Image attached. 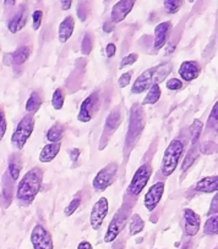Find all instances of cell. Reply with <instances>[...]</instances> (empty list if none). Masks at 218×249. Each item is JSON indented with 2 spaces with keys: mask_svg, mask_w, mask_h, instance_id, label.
<instances>
[{
  "mask_svg": "<svg viewBox=\"0 0 218 249\" xmlns=\"http://www.w3.org/2000/svg\"><path fill=\"white\" fill-rule=\"evenodd\" d=\"M31 54H32V47L31 45H21L11 54V61H13L14 65L20 66L30 59Z\"/></svg>",
  "mask_w": 218,
  "mask_h": 249,
  "instance_id": "22",
  "label": "cell"
},
{
  "mask_svg": "<svg viewBox=\"0 0 218 249\" xmlns=\"http://www.w3.org/2000/svg\"><path fill=\"white\" fill-rule=\"evenodd\" d=\"M35 116L32 114H27L19 121L13 136H11V144L15 149L22 150L27 141L32 136L35 131Z\"/></svg>",
  "mask_w": 218,
  "mask_h": 249,
  "instance_id": "4",
  "label": "cell"
},
{
  "mask_svg": "<svg viewBox=\"0 0 218 249\" xmlns=\"http://www.w3.org/2000/svg\"><path fill=\"white\" fill-rule=\"evenodd\" d=\"M42 103H43L42 95H40V93L38 92V90H33V92H31L30 97H28L27 102H26V105H25L26 112L32 115L36 114V112L40 109V107H42Z\"/></svg>",
  "mask_w": 218,
  "mask_h": 249,
  "instance_id": "24",
  "label": "cell"
},
{
  "mask_svg": "<svg viewBox=\"0 0 218 249\" xmlns=\"http://www.w3.org/2000/svg\"><path fill=\"white\" fill-rule=\"evenodd\" d=\"M143 127H145L143 110L142 107H138V104H135L133 107V109H131L130 124H129L128 135H126V147L128 145H133L139 140Z\"/></svg>",
  "mask_w": 218,
  "mask_h": 249,
  "instance_id": "7",
  "label": "cell"
},
{
  "mask_svg": "<svg viewBox=\"0 0 218 249\" xmlns=\"http://www.w3.org/2000/svg\"><path fill=\"white\" fill-rule=\"evenodd\" d=\"M201 130H202V122L198 121V120H196V121L194 122L193 126H191V136H193V143H195V140L198 141V136H200Z\"/></svg>",
  "mask_w": 218,
  "mask_h": 249,
  "instance_id": "41",
  "label": "cell"
},
{
  "mask_svg": "<svg viewBox=\"0 0 218 249\" xmlns=\"http://www.w3.org/2000/svg\"><path fill=\"white\" fill-rule=\"evenodd\" d=\"M126 213H128V210L124 209H120L118 213H116V215L113 216L112 221L108 225L107 231H105V243H112V242H114L118 238L120 232L123 231L124 227H125L126 221H128V214H126Z\"/></svg>",
  "mask_w": 218,
  "mask_h": 249,
  "instance_id": "9",
  "label": "cell"
},
{
  "mask_svg": "<svg viewBox=\"0 0 218 249\" xmlns=\"http://www.w3.org/2000/svg\"><path fill=\"white\" fill-rule=\"evenodd\" d=\"M65 103V92L63 88H57L52 95V107L54 110H61Z\"/></svg>",
  "mask_w": 218,
  "mask_h": 249,
  "instance_id": "29",
  "label": "cell"
},
{
  "mask_svg": "<svg viewBox=\"0 0 218 249\" xmlns=\"http://www.w3.org/2000/svg\"><path fill=\"white\" fill-rule=\"evenodd\" d=\"M193 148H191L190 150H189L188 155H186L185 160H184V165H183V171H185L188 167H190L191 165H193V162L195 161L196 158H198V147H196L195 143H193Z\"/></svg>",
  "mask_w": 218,
  "mask_h": 249,
  "instance_id": "33",
  "label": "cell"
},
{
  "mask_svg": "<svg viewBox=\"0 0 218 249\" xmlns=\"http://www.w3.org/2000/svg\"><path fill=\"white\" fill-rule=\"evenodd\" d=\"M104 1H108V0H104Z\"/></svg>",
  "mask_w": 218,
  "mask_h": 249,
  "instance_id": "50",
  "label": "cell"
},
{
  "mask_svg": "<svg viewBox=\"0 0 218 249\" xmlns=\"http://www.w3.org/2000/svg\"><path fill=\"white\" fill-rule=\"evenodd\" d=\"M151 175H152V166L150 164L141 165L136 170L135 174H134L133 178H131L130 183H129L126 193H129V196L134 198L139 197L140 193L143 191V188L146 187V184L150 181Z\"/></svg>",
  "mask_w": 218,
  "mask_h": 249,
  "instance_id": "6",
  "label": "cell"
},
{
  "mask_svg": "<svg viewBox=\"0 0 218 249\" xmlns=\"http://www.w3.org/2000/svg\"><path fill=\"white\" fill-rule=\"evenodd\" d=\"M145 229V221L142 217L139 214H134L130 217V222H129V234L130 236H136V234L141 233Z\"/></svg>",
  "mask_w": 218,
  "mask_h": 249,
  "instance_id": "26",
  "label": "cell"
},
{
  "mask_svg": "<svg viewBox=\"0 0 218 249\" xmlns=\"http://www.w3.org/2000/svg\"><path fill=\"white\" fill-rule=\"evenodd\" d=\"M216 132H217V135H218V127H217V130H216Z\"/></svg>",
  "mask_w": 218,
  "mask_h": 249,
  "instance_id": "49",
  "label": "cell"
},
{
  "mask_svg": "<svg viewBox=\"0 0 218 249\" xmlns=\"http://www.w3.org/2000/svg\"><path fill=\"white\" fill-rule=\"evenodd\" d=\"M201 73V66L198 61L195 60H188V61L181 62V65L179 66L178 75L180 78L185 82H191V81L196 80Z\"/></svg>",
  "mask_w": 218,
  "mask_h": 249,
  "instance_id": "16",
  "label": "cell"
},
{
  "mask_svg": "<svg viewBox=\"0 0 218 249\" xmlns=\"http://www.w3.org/2000/svg\"><path fill=\"white\" fill-rule=\"evenodd\" d=\"M138 59H139V55L136 54V53H131V54L126 55V56H124L123 59H121L119 69H120V70H123V69L128 68V66L134 65V64L138 61Z\"/></svg>",
  "mask_w": 218,
  "mask_h": 249,
  "instance_id": "35",
  "label": "cell"
},
{
  "mask_svg": "<svg viewBox=\"0 0 218 249\" xmlns=\"http://www.w3.org/2000/svg\"><path fill=\"white\" fill-rule=\"evenodd\" d=\"M163 5H164L167 14L174 15V14L178 13L181 9V6L184 5V0H163Z\"/></svg>",
  "mask_w": 218,
  "mask_h": 249,
  "instance_id": "31",
  "label": "cell"
},
{
  "mask_svg": "<svg viewBox=\"0 0 218 249\" xmlns=\"http://www.w3.org/2000/svg\"><path fill=\"white\" fill-rule=\"evenodd\" d=\"M184 153V144L180 140H173L164 150L162 162H160V174L164 177H169L177 170L181 155Z\"/></svg>",
  "mask_w": 218,
  "mask_h": 249,
  "instance_id": "3",
  "label": "cell"
},
{
  "mask_svg": "<svg viewBox=\"0 0 218 249\" xmlns=\"http://www.w3.org/2000/svg\"><path fill=\"white\" fill-rule=\"evenodd\" d=\"M31 243L33 249H54L50 232L43 225H36L31 232Z\"/></svg>",
  "mask_w": 218,
  "mask_h": 249,
  "instance_id": "10",
  "label": "cell"
},
{
  "mask_svg": "<svg viewBox=\"0 0 218 249\" xmlns=\"http://www.w3.org/2000/svg\"><path fill=\"white\" fill-rule=\"evenodd\" d=\"M171 62H163V64H159L158 66H153V68L147 69V70L143 71L136 78L134 85L131 86V93L133 94H141V93L150 89L153 85H159L162 81L166 80V77L171 73Z\"/></svg>",
  "mask_w": 218,
  "mask_h": 249,
  "instance_id": "2",
  "label": "cell"
},
{
  "mask_svg": "<svg viewBox=\"0 0 218 249\" xmlns=\"http://www.w3.org/2000/svg\"><path fill=\"white\" fill-rule=\"evenodd\" d=\"M172 31V22L171 21H164L156 26L155 28V38H153V48L155 50L162 49L167 44L169 35Z\"/></svg>",
  "mask_w": 218,
  "mask_h": 249,
  "instance_id": "17",
  "label": "cell"
},
{
  "mask_svg": "<svg viewBox=\"0 0 218 249\" xmlns=\"http://www.w3.org/2000/svg\"><path fill=\"white\" fill-rule=\"evenodd\" d=\"M100 107V94L98 90L91 93L80 105L78 120L82 124H87L95 117Z\"/></svg>",
  "mask_w": 218,
  "mask_h": 249,
  "instance_id": "8",
  "label": "cell"
},
{
  "mask_svg": "<svg viewBox=\"0 0 218 249\" xmlns=\"http://www.w3.org/2000/svg\"><path fill=\"white\" fill-rule=\"evenodd\" d=\"M218 124V100L216 102V104L213 105L212 110H211L210 112V116H208V121H207L208 127H212V126H215V124Z\"/></svg>",
  "mask_w": 218,
  "mask_h": 249,
  "instance_id": "38",
  "label": "cell"
},
{
  "mask_svg": "<svg viewBox=\"0 0 218 249\" xmlns=\"http://www.w3.org/2000/svg\"><path fill=\"white\" fill-rule=\"evenodd\" d=\"M117 53V45L114 43H109L105 47V54H107L108 57H113Z\"/></svg>",
  "mask_w": 218,
  "mask_h": 249,
  "instance_id": "43",
  "label": "cell"
},
{
  "mask_svg": "<svg viewBox=\"0 0 218 249\" xmlns=\"http://www.w3.org/2000/svg\"><path fill=\"white\" fill-rule=\"evenodd\" d=\"M218 214V192H216V195L213 196L212 200H211V205L210 209H208L207 215L211 216V215H216Z\"/></svg>",
  "mask_w": 218,
  "mask_h": 249,
  "instance_id": "42",
  "label": "cell"
},
{
  "mask_svg": "<svg viewBox=\"0 0 218 249\" xmlns=\"http://www.w3.org/2000/svg\"><path fill=\"white\" fill-rule=\"evenodd\" d=\"M93 49V37L91 33H86L81 42V53L83 55H90V53Z\"/></svg>",
  "mask_w": 218,
  "mask_h": 249,
  "instance_id": "32",
  "label": "cell"
},
{
  "mask_svg": "<svg viewBox=\"0 0 218 249\" xmlns=\"http://www.w3.org/2000/svg\"><path fill=\"white\" fill-rule=\"evenodd\" d=\"M90 3H88V0H79L78 3V9H76V14L79 16V20L81 22H85L87 20L88 15H90Z\"/></svg>",
  "mask_w": 218,
  "mask_h": 249,
  "instance_id": "30",
  "label": "cell"
},
{
  "mask_svg": "<svg viewBox=\"0 0 218 249\" xmlns=\"http://www.w3.org/2000/svg\"><path fill=\"white\" fill-rule=\"evenodd\" d=\"M136 0H119L118 3H116L113 5L111 10V21L117 23L121 22V21L125 20L128 18L129 14L131 13V10L135 6Z\"/></svg>",
  "mask_w": 218,
  "mask_h": 249,
  "instance_id": "13",
  "label": "cell"
},
{
  "mask_svg": "<svg viewBox=\"0 0 218 249\" xmlns=\"http://www.w3.org/2000/svg\"><path fill=\"white\" fill-rule=\"evenodd\" d=\"M43 21V11L42 10H35L32 14V28L35 31L40 30V25Z\"/></svg>",
  "mask_w": 218,
  "mask_h": 249,
  "instance_id": "37",
  "label": "cell"
},
{
  "mask_svg": "<svg viewBox=\"0 0 218 249\" xmlns=\"http://www.w3.org/2000/svg\"><path fill=\"white\" fill-rule=\"evenodd\" d=\"M21 170H22V159H21V157L19 154L11 155L10 159H9L8 175L13 181H18L19 177H20Z\"/></svg>",
  "mask_w": 218,
  "mask_h": 249,
  "instance_id": "23",
  "label": "cell"
},
{
  "mask_svg": "<svg viewBox=\"0 0 218 249\" xmlns=\"http://www.w3.org/2000/svg\"><path fill=\"white\" fill-rule=\"evenodd\" d=\"M80 204H81V198L80 197H75L65 207V209H64V215H65V216H68V217L71 216V215H74V213H76V210L79 209Z\"/></svg>",
  "mask_w": 218,
  "mask_h": 249,
  "instance_id": "34",
  "label": "cell"
},
{
  "mask_svg": "<svg viewBox=\"0 0 218 249\" xmlns=\"http://www.w3.org/2000/svg\"><path fill=\"white\" fill-rule=\"evenodd\" d=\"M76 249H93V247H92V244L90 243V242L82 241V242H80V243H79L78 248H76Z\"/></svg>",
  "mask_w": 218,
  "mask_h": 249,
  "instance_id": "47",
  "label": "cell"
},
{
  "mask_svg": "<svg viewBox=\"0 0 218 249\" xmlns=\"http://www.w3.org/2000/svg\"><path fill=\"white\" fill-rule=\"evenodd\" d=\"M164 190H166V183L163 181L156 182L155 184H152L148 188L147 193H146L145 198H143V204H145V208L148 212H153L157 208L160 199H162Z\"/></svg>",
  "mask_w": 218,
  "mask_h": 249,
  "instance_id": "12",
  "label": "cell"
},
{
  "mask_svg": "<svg viewBox=\"0 0 218 249\" xmlns=\"http://www.w3.org/2000/svg\"><path fill=\"white\" fill-rule=\"evenodd\" d=\"M194 190L198 193L218 192V176L203 177L195 184Z\"/></svg>",
  "mask_w": 218,
  "mask_h": 249,
  "instance_id": "21",
  "label": "cell"
},
{
  "mask_svg": "<svg viewBox=\"0 0 218 249\" xmlns=\"http://www.w3.org/2000/svg\"><path fill=\"white\" fill-rule=\"evenodd\" d=\"M74 30H75V20L73 16H66L60 23L58 28V39L61 44L68 42L73 36Z\"/></svg>",
  "mask_w": 218,
  "mask_h": 249,
  "instance_id": "19",
  "label": "cell"
},
{
  "mask_svg": "<svg viewBox=\"0 0 218 249\" xmlns=\"http://www.w3.org/2000/svg\"><path fill=\"white\" fill-rule=\"evenodd\" d=\"M133 78V71H129V72L123 73V75L119 77L118 80V86L120 88H125L130 85V81Z\"/></svg>",
  "mask_w": 218,
  "mask_h": 249,
  "instance_id": "40",
  "label": "cell"
},
{
  "mask_svg": "<svg viewBox=\"0 0 218 249\" xmlns=\"http://www.w3.org/2000/svg\"><path fill=\"white\" fill-rule=\"evenodd\" d=\"M201 227V219L193 209L184 210V231L188 237H194L198 233Z\"/></svg>",
  "mask_w": 218,
  "mask_h": 249,
  "instance_id": "15",
  "label": "cell"
},
{
  "mask_svg": "<svg viewBox=\"0 0 218 249\" xmlns=\"http://www.w3.org/2000/svg\"><path fill=\"white\" fill-rule=\"evenodd\" d=\"M6 130H8V122H6L5 110L0 105V141H3Z\"/></svg>",
  "mask_w": 218,
  "mask_h": 249,
  "instance_id": "36",
  "label": "cell"
},
{
  "mask_svg": "<svg viewBox=\"0 0 218 249\" xmlns=\"http://www.w3.org/2000/svg\"><path fill=\"white\" fill-rule=\"evenodd\" d=\"M16 1H18V0H4V5H5L6 8H11V6L15 5Z\"/></svg>",
  "mask_w": 218,
  "mask_h": 249,
  "instance_id": "48",
  "label": "cell"
},
{
  "mask_svg": "<svg viewBox=\"0 0 218 249\" xmlns=\"http://www.w3.org/2000/svg\"><path fill=\"white\" fill-rule=\"evenodd\" d=\"M71 5H73V0H60V8L63 11L70 10Z\"/></svg>",
  "mask_w": 218,
  "mask_h": 249,
  "instance_id": "45",
  "label": "cell"
},
{
  "mask_svg": "<svg viewBox=\"0 0 218 249\" xmlns=\"http://www.w3.org/2000/svg\"><path fill=\"white\" fill-rule=\"evenodd\" d=\"M118 169L119 167L117 162H111V164L102 167L92 181V187L95 192H104L108 187H111L113 182L116 181L117 175H118Z\"/></svg>",
  "mask_w": 218,
  "mask_h": 249,
  "instance_id": "5",
  "label": "cell"
},
{
  "mask_svg": "<svg viewBox=\"0 0 218 249\" xmlns=\"http://www.w3.org/2000/svg\"><path fill=\"white\" fill-rule=\"evenodd\" d=\"M43 170L40 166H35L28 170L16 188V200L21 207H30L40 193L43 183Z\"/></svg>",
  "mask_w": 218,
  "mask_h": 249,
  "instance_id": "1",
  "label": "cell"
},
{
  "mask_svg": "<svg viewBox=\"0 0 218 249\" xmlns=\"http://www.w3.org/2000/svg\"><path fill=\"white\" fill-rule=\"evenodd\" d=\"M160 95H162V90H160L159 85H153L152 87L148 89L147 94L143 98L142 105H153L160 99Z\"/></svg>",
  "mask_w": 218,
  "mask_h": 249,
  "instance_id": "27",
  "label": "cell"
},
{
  "mask_svg": "<svg viewBox=\"0 0 218 249\" xmlns=\"http://www.w3.org/2000/svg\"><path fill=\"white\" fill-rule=\"evenodd\" d=\"M108 212H109V202L105 197H100L93 204L90 214V225L95 231H98L102 227L104 219L108 215Z\"/></svg>",
  "mask_w": 218,
  "mask_h": 249,
  "instance_id": "11",
  "label": "cell"
},
{
  "mask_svg": "<svg viewBox=\"0 0 218 249\" xmlns=\"http://www.w3.org/2000/svg\"><path fill=\"white\" fill-rule=\"evenodd\" d=\"M203 233L206 236H215V234H218V214L208 216L205 225H203Z\"/></svg>",
  "mask_w": 218,
  "mask_h": 249,
  "instance_id": "28",
  "label": "cell"
},
{
  "mask_svg": "<svg viewBox=\"0 0 218 249\" xmlns=\"http://www.w3.org/2000/svg\"><path fill=\"white\" fill-rule=\"evenodd\" d=\"M114 25H116V23L112 22V21H105L104 25H103V31H104L105 33H111L112 31L114 30Z\"/></svg>",
  "mask_w": 218,
  "mask_h": 249,
  "instance_id": "46",
  "label": "cell"
},
{
  "mask_svg": "<svg viewBox=\"0 0 218 249\" xmlns=\"http://www.w3.org/2000/svg\"><path fill=\"white\" fill-rule=\"evenodd\" d=\"M183 81L179 80V78H169L166 82L167 89L169 90H179L183 88Z\"/></svg>",
  "mask_w": 218,
  "mask_h": 249,
  "instance_id": "39",
  "label": "cell"
},
{
  "mask_svg": "<svg viewBox=\"0 0 218 249\" xmlns=\"http://www.w3.org/2000/svg\"><path fill=\"white\" fill-rule=\"evenodd\" d=\"M28 21V8L26 4H21L19 6L18 11L13 15V18L8 21V30L9 32L15 35V33L20 32L23 30Z\"/></svg>",
  "mask_w": 218,
  "mask_h": 249,
  "instance_id": "14",
  "label": "cell"
},
{
  "mask_svg": "<svg viewBox=\"0 0 218 249\" xmlns=\"http://www.w3.org/2000/svg\"><path fill=\"white\" fill-rule=\"evenodd\" d=\"M60 148H61L60 142H57V143L49 142L48 144H45L44 147L42 148V150H40V157H38L40 162H42V164H48V162L53 161V160L57 158V155L59 154V152H60Z\"/></svg>",
  "mask_w": 218,
  "mask_h": 249,
  "instance_id": "20",
  "label": "cell"
},
{
  "mask_svg": "<svg viewBox=\"0 0 218 249\" xmlns=\"http://www.w3.org/2000/svg\"><path fill=\"white\" fill-rule=\"evenodd\" d=\"M121 121H123V115H121L120 109L116 107V109L112 110L111 114L108 115L107 120H105V126H104V131H103L102 141L104 140L105 137H108V140H109V137H111L117 130H118Z\"/></svg>",
  "mask_w": 218,
  "mask_h": 249,
  "instance_id": "18",
  "label": "cell"
},
{
  "mask_svg": "<svg viewBox=\"0 0 218 249\" xmlns=\"http://www.w3.org/2000/svg\"><path fill=\"white\" fill-rule=\"evenodd\" d=\"M80 149L79 148H73V149L70 150V153H69V157H70L71 161L75 162L76 160L79 159V157H80Z\"/></svg>",
  "mask_w": 218,
  "mask_h": 249,
  "instance_id": "44",
  "label": "cell"
},
{
  "mask_svg": "<svg viewBox=\"0 0 218 249\" xmlns=\"http://www.w3.org/2000/svg\"><path fill=\"white\" fill-rule=\"evenodd\" d=\"M64 135H65V127L61 124H53L52 127L48 130L47 140L50 143L61 142V140L64 138Z\"/></svg>",
  "mask_w": 218,
  "mask_h": 249,
  "instance_id": "25",
  "label": "cell"
}]
</instances>
